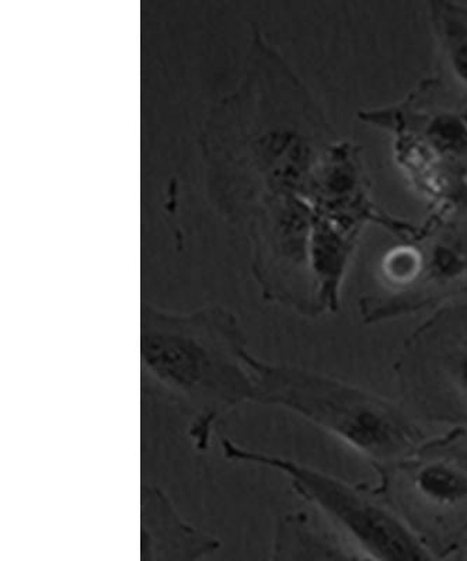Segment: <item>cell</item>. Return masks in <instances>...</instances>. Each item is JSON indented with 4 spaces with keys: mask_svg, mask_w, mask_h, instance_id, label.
<instances>
[{
    "mask_svg": "<svg viewBox=\"0 0 467 561\" xmlns=\"http://www.w3.org/2000/svg\"><path fill=\"white\" fill-rule=\"evenodd\" d=\"M320 117L304 84L260 30L242 75L215 100L198 135L210 204L244 225L269 195L305 197L320 163Z\"/></svg>",
    "mask_w": 467,
    "mask_h": 561,
    "instance_id": "1",
    "label": "cell"
},
{
    "mask_svg": "<svg viewBox=\"0 0 467 561\" xmlns=\"http://www.w3.org/2000/svg\"><path fill=\"white\" fill-rule=\"evenodd\" d=\"M144 369L187 419L193 448L207 453L220 420L254 403V354L238 314L219 304L190 312L144 302Z\"/></svg>",
    "mask_w": 467,
    "mask_h": 561,
    "instance_id": "2",
    "label": "cell"
},
{
    "mask_svg": "<svg viewBox=\"0 0 467 561\" xmlns=\"http://www.w3.org/2000/svg\"><path fill=\"white\" fill-rule=\"evenodd\" d=\"M254 403L309 421L379 465L421 453L425 435L398 405L330 375L253 358Z\"/></svg>",
    "mask_w": 467,
    "mask_h": 561,
    "instance_id": "3",
    "label": "cell"
},
{
    "mask_svg": "<svg viewBox=\"0 0 467 561\" xmlns=\"http://www.w3.org/2000/svg\"><path fill=\"white\" fill-rule=\"evenodd\" d=\"M223 454L229 462L263 466L283 474L295 493L318 508L366 560L440 561L438 554L406 520L345 480L228 438L223 439Z\"/></svg>",
    "mask_w": 467,
    "mask_h": 561,
    "instance_id": "4",
    "label": "cell"
},
{
    "mask_svg": "<svg viewBox=\"0 0 467 561\" xmlns=\"http://www.w3.org/2000/svg\"><path fill=\"white\" fill-rule=\"evenodd\" d=\"M303 195H269L243 227L251 245V273L269 302L314 316L323 312L311 267L316 224Z\"/></svg>",
    "mask_w": 467,
    "mask_h": 561,
    "instance_id": "5",
    "label": "cell"
},
{
    "mask_svg": "<svg viewBox=\"0 0 467 561\" xmlns=\"http://www.w3.org/2000/svg\"><path fill=\"white\" fill-rule=\"evenodd\" d=\"M220 540L190 524L159 485L140 493V561H204Z\"/></svg>",
    "mask_w": 467,
    "mask_h": 561,
    "instance_id": "6",
    "label": "cell"
},
{
    "mask_svg": "<svg viewBox=\"0 0 467 561\" xmlns=\"http://www.w3.org/2000/svg\"><path fill=\"white\" fill-rule=\"evenodd\" d=\"M411 359L424 379L467 410V314H448L421 330Z\"/></svg>",
    "mask_w": 467,
    "mask_h": 561,
    "instance_id": "7",
    "label": "cell"
},
{
    "mask_svg": "<svg viewBox=\"0 0 467 561\" xmlns=\"http://www.w3.org/2000/svg\"><path fill=\"white\" fill-rule=\"evenodd\" d=\"M411 497L436 518L456 517L467 508V466L449 456H421L401 463Z\"/></svg>",
    "mask_w": 467,
    "mask_h": 561,
    "instance_id": "8",
    "label": "cell"
},
{
    "mask_svg": "<svg viewBox=\"0 0 467 561\" xmlns=\"http://www.w3.org/2000/svg\"><path fill=\"white\" fill-rule=\"evenodd\" d=\"M269 561H369L319 528L308 514L286 513L275 523Z\"/></svg>",
    "mask_w": 467,
    "mask_h": 561,
    "instance_id": "9",
    "label": "cell"
}]
</instances>
